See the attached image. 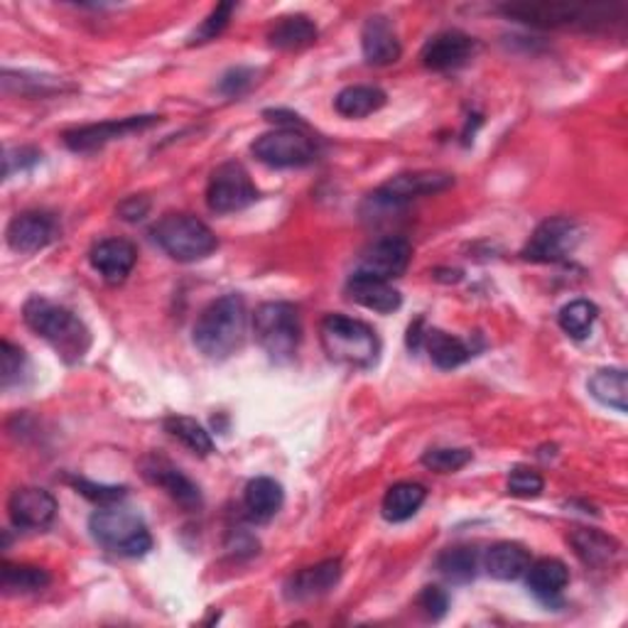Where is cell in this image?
Masks as SVG:
<instances>
[{"mask_svg":"<svg viewBox=\"0 0 628 628\" xmlns=\"http://www.w3.org/2000/svg\"><path fill=\"white\" fill-rule=\"evenodd\" d=\"M249 337V307L241 295L229 293L207 305L191 329V342L211 361L236 354Z\"/></svg>","mask_w":628,"mask_h":628,"instance_id":"cell-1","label":"cell"},{"mask_svg":"<svg viewBox=\"0 0 628 628\" xmlns=\"http://www.w3.org/2000/svg\"><path fill=\"white\" fill-rule=\"evenodd\" d=\"M23 319L32 332L45 339L57 351V356L64 364H79L89 354V327L67 307L49 302L47 297L32 295L23 307Z\"/></svg>","mask_w":628,"mask_h":628,"instance_id":"cell-2","label":"cell"},{"mask_svg":"<svg viewBox=\"0 0 628 628\" xmlns=\"http://www.w3.org/2000/svg\"><path fill=\"white\" fill-rule=\"evenodd\" d=\"M319 337H322L324 354L334 364L359 371H368L378 364L381 339L376 329L361 322V319L346 315H327L322 327H319Z\"/></svg>","mask_w":628,"mask_h":628,"instance_id":"cell-3","label":"cell"},{"mask_svg":"<svg viewBox=\"0 0 628 628\" xmlns=\"http://www.w3.org/2000/svg\"><path fill=\"white\" fill-rule=\"evenodd\" d=\"M508 18L536 27L558 30H594L621 20L619 5H580V3H516L502 8Z\"/></svg>","mask_w":628,"mask_h":628,"instance_id":"cell-4","label":"cell"},{"mask_svg":"<svg viewBox=\"0 0 628 628\" xmlns=\"http://www.w3.org/2000/svg\"><path fill=\"white\" fill-rule=\"evenodd\" d=\"M89 530L101 548L123 558H143L153 548V536L143 518L119 504L99 506L89 518Z\"/></svg>","mask_w":628,"mask_h":628,"instance_id":"cell-5","label":"cell"},{"mask_svg":"<svg viewBox=\"0 0 628 628\" xmlns=\"http://www.w3.org/2000/svg\"><path fill=\"white\" fill-rule=\"evenodd\" d=\"M255 342L275 364L293 361L302 342V319L290 302H263L253 315Z\"/></svg>","mask_w":628,"mask_h":628,"instance_id":"cell-6","label":"cell"},{"mask_svg":"<svg viewBox=\"0 0 628 628\" xmlns=\"http://www.w3.org/2000/svg\"><path fill=\"white\" fill-rule=\"evenodd\" d=\"M151 233L157 246L177 263L205 261L219 249L214 231L191 214H167L155 223Z\"/></svg>","mask_w":628,"mask_h":628,"instance_id":"cell-7","label":"cell"},{"mask_svg":"<svg viewBox=\"0 0 628 628\" xmlns=\"http://www.w3.org/2000/svg\"><path fill=\"white\" fill-rule=\"evenodd\" d=\"M255 159H261L268 167H305L315 163L317 147L315 141L300 128H278L261 137H255L251 145Z\"/></svg>","mask_w":628,"mask_h":628,"instance_id":"cell-8","label":"cell"},{"mask_svg":"<svg viewBox=\"0 0 628 628\" xmlns=\"http://www.w3.org/2000/svg\"><path fill=\"white\" fill-rule=\"evenodd\" d=\"M253 201H258V189L241 163H223L211 173L207 207L214 214H233V211L249 209Z\"/></svg>","mask_w":628,"mask_h":628,"instance_id":"cell-9","label":"cell"},{"mask_svg":"<svg viewBox=\"0 0 628 628\" xmlns=\"http://www.w3.org/2000/svg\"><path fill=\"white\" fill-rule=\"evenodd\" d=\"M580 243V227L568 217H552L538 223L524 249V258L530 263H560L572 255Z\"/></svg>","mask_w":628,"mask_h":628,"instance_id":"cell-10","label":"cell"},{"mask_svg":"<svg viewBox=\"0 0 628 628\" xmlns=\"http://www.w3.org/2000/svg\"><path fill=\"white\" fill-rule=\"evenodd\" d=\"M159 115H128V119H115V121H103V123H91L81 128H71V131L64 133V145L74 153H93L101 151L103 145H109L113 141H121L133 133H143L147 128L157 125Z\"/></svg>","mask_w":628,"mask_h":628,"instance_id":"cell-11","label":"cell"},{"mask_svg":"<svg viewBox=\"0 0 628 628\" xmlns=\"http://www.w3.org/2000/svg\"><path fill=\"white\" fill-rule=\"evenodd\" d=\"M454 185V177L447 173H406L390 177L386 185H381L368 201L381 209H396L408 205L412 199L440 195Z\"/></svg>","mask_w":628,"mask_h":628,"instance_id":"cell-12","label":"cell"},{"mask_svg":"<svg viewBox=\"0 0 628 628\" xmlns=\"http://www.w3.org/2000/svg\"><path fill=\"white\" fill-rule=\"evenodd\" d=\"M410 261H412V246L408 243V239L386 236L378 239L376 243H371V246L359 255L354 273L374 275V278L381 280H396L408 271Z\"/></svg>","mask_w":628,"mask_h":628,"instance_id":"cell-13","label":"cell"},{"mask_svg":"<svg viewBox=\"0 0 628 628\" xmlns=\"http://www.w3.org/2000/svg\"><path fill=\"white\" fill-rule=\"evenodd\" d=\"M8 516L15 528L42 530L57 516V498L37 486L15 488L8 498Z\"/></svg>","mask_w":628,"mask_h":628,"instance_id":"cell-14","label":"cell"},{"mask_svg":"<svg viewBox=\"0 0 628 628\" xmlns=\"http://www.w3.org/2000/svg\"><path fill=\"white\" fill-rule=\"evenodd\" d=\"M476 40L460 30H444L425 42L420 59L432 71H452L474 57Z\"/></svg>","mask_w":628,"mask_h":628,"instance_id":"cell-15","label":"cell"},{"mask_svg":"<svg viewBox=\"0 0 628 628\" xmlns=\"http://www.w3.org/2000/svg\"><path fill=\"white\" fill-rule=\"evenodd\" d=\"M141 470L147 482L163 488L177 506H183L185 510L201 508L199 486L187 474H183V470H177L175 464H169L163 456H145Z\"/></svg>","mask_w":628,"mask_h":628,"instance_id":"cell-16","label":"cell"},{"mask_svg":"<svg viewBox=\"0 0 628 628\" xmlns=\"http://www.w3.org/2000/svg\"><path fill=\"white\" fill-rule=\"evenodd\" d=\"M59 236V223L45 211H23L8 223L5 241L15 253H37Z\"/></svg>","mask_w":628,"mask_h":628,"instance_id":"cell-17","label":"cell"},{"mask_svg":"<svg viewBox=\"0 0 628 628\" xmlns=\"http://www.w3.org/2000/svg\"><path fill=\"white\" fill-rule=\"evenodd\" d=\"M339 580H342V560H324L317 562L312 568H305L300 572H295L290 580L285 582L283 597L293 604L300 602H312L324 597L327 592H332Z\"/></svg>","mask_w":628,"mask_h":628,"instance_id":"cell-18","label":"cell"},{"mask_svg":"<svg viewBox=\"0 0 628 628\" xmlns=\"http://www.w3.org/2000/svg\"><path fill=\"white\" fill-rule=\"evenodd\" d=\"M93 271L109 285H121L133 273L137 249L128 239H103L89 253Z\"/></svg>","mask_w":628,"mask_h":628,"instance_id":"cell-19","label":"cell"},{"mask_svg":"<svg viewBox=\"0 0 628 628\" xmlns=\"http://www.w3.org/2000/svg\"><path fill=\"white\" fill-rule=\"evenodd\" d=\"M361 49L371 67H388L403 55L398 32L386 15H371L361 30Z\"/></svg>","mask_w":628,"mask_h":628,"instance_id":"cell-20","label":"cell"},{"mask_svg":"<svg viewBox=\"0 0 628 628\" xmlns=\"http://www.w3.org/2000/svg\"><path fill=\"white\" fill-rule=\"evenodd\" d=\"M346 295L351 302H356L361 307H366L371 312H378V315H390L400 310L403 305V297L396 290V287L390 285V280H381L374 278V275H366V273H354L351 278L346 280Z\"/></svg>","mask_w":628,"mask_h":628,"instance_id":"cell-21","label":"cell"},{"mask_svg":"<svg viewBox=\"0 0 628 628\" xmlns=\"http://www.w3.org/2000/svg\"><path fill=\"white\" fill-rule=\"evenodd\" d=\"M526 577H528V590L533 592L540 602L552 604L568 590L570 570L565 562L558 558H542L538 562H530Z\"/></svg>","mask_w":628,"mask_h":628,"instance_id":"cell-22","label":"cell"},{"mask_svg":"<svg viewBox=\"0 0 628 628\" xmlns=\"http://www.w3.org/2000/svg\"><path fill=\"white\" fill-rule=\"evenodd\" d=\"M570 546L574 548V555L592 570L612 565L621 550L619 542L597 528H574L570 533Z\"/></svg>","mask_w":628,"mask_h":628,"instance_id":"cell-23","label":"cell"},{"mask_svg":"<svg viewBox=\"0 0 628 628\" xmlns=\"http://www.w3.org/2000/svg\"><path fill=\"white\" fill-rule=\"evenodd\" d=\"M283 502V486L271 476L251 478L246 492H243V508H246V516L253 524H268V520L278 516Z\"/></svg>","mask_w":628,"mask_h":628,"instance_id":"cell-24","label":"cell"},{"mask_svg":"<svg viewBox=\"0 0 628 628\" xmlns=\"http://www.w3.org/2000/svg\"><path fill=\"white\" fill-rule=\"evenodd\" d=\"M530 568V552L518 546V542H496L486 550L484 555V570L492 574L494 580L502 582H514L518 577H524L526 570Z\"/></svg>","mask_w":628,"mask_h":628,"instance_id":"cell-25","label":"cell"},{"mask_svg":"<svg viewBox=\"0 0 628 628\" xmlns=\"http://www.w3.org/2000/svg\"><path fill=\"white\" fill-rule=\"evenodd\" d=\"M420 346L428 349L430 361L442 371L460 368L474 356L472 344H466L462 342V339L442 332V329H428V332L420 337Z\"/></svg>","mask_w":628,"mask_h":628,"instance_id":"cell-26","label":"cell"},{"mask_svg":"<svg viewBox=\"0 0 628 628\" xmlns=\"http://www.w3.org/2000/svg\"><path fill=\"white\" fill-rule=\"evenodd\" d=\"M319 37V30L307 15H285L278 18L268 30V42L275 49H305L315 45Z\"/></svg>","mask_w":628,"mask_h":628,"instance_id":"cell-27","label":"cell"},{"mask_svg":"<svg viewBox=\"0 0 628 628\" xmlns=\"http://www.w3.org/2000/svg\"><path fill=\"white\" fill-rule=\"evenodd\" d=\"M428 498V488L415 482H400L396 486H390L386 496H383L381 514L388 524H406L415 514H418L420 506Z\"/></svg>","mask_w":628,"mask_h":628,"instance_id":"cell-28","label":"cell"},{"mask_svg":"<svg viewBox=\"0 0 628 628\" xmlns=\"http://www.w3.org/2000/svg\"><path fill=\"white\" fill-rule=\"evenodd\" d=\"M386 101L388 96L383 89L371 87V84H356V87H346L337 93L334 109L344 119H366V115L381 111Z\"/></svg>","mask_w":628,"mask_h":628,"instance_id":"cell-29","label":"cell"},{"mask_svg":"<svg viewBox=\"0 0 628 628\" xmlns=\"http://www.w3.org/2000/svg\"><path fill=\"white\" fill-rule=\"evenodd\" d=\"M594 400L616 412L628 410V378L624 368H599L587 383Z\"/></svg>","mask_w":628,"mask_h":628,"instance_id":"cell-30","label":"cell"},{"mask_svg":"<svg viewBox=\"0 0 628 628\" xmlns=\"http://www.w3.org/2000/svg\"><path fill=\"white\" fill-rule=\"evenodd\" d=\"M163 425L169 438L183 442L191 454L209 456L211 452H214V440H211V434L201 428L197 420L187 418V415H169Z\"/></svg>","mask_w":628,"mask_h":628,"instance_id":"cell-31","label":"cell"},{"mask_svg":"<svg viewBox=\"0 0 628 628\" xmlns=\"http://www.w3.org/2000/svg\"><path fill=\"white\" fill-rule=\"evenodd\" d=\"M434 568L447 582L470 584L478 570V552L474 548H447Z\"/></svg>","mask_w":628,"mask_h":628,"instance_id":"cell-32","label":"cell"},{"mask_svg":"<svg viewBox=\"0 0 628 628\" xmlns=\"http://www.w3.org/2000/svg\"><path fill=\"white\" fill-rule=\"evenodd\" d=\"M52 582L49 572L32 565H10L3 562V572H0V584L8 594H32L45 590Z\"/></svg>","mask_w":628,"mask_h":628,"instance_id":"cell-33","label":"cell"},{"mask_svg":"<svg viewBox=\"0 0 628 628\" xmlns=\"http://www.w3.org/2000/svg\"><path fill=\"white\" fill-rule=\"evenodd\" d=\"M597 317H599L597 305L590 300H574L562 307L558 319H560L562 332L570 334L572 339H587L594 322H597Z\"/></svg>","mask_w":628,"mask_h":628,"instance_id":"cell-34","label":"cell"},{"mask_svg":"<svg viewBox=\"0 0 628 628\" xmlns=\"http://www.w3.org/2000/svg\"><path fill=\"white\" fill-rule=\"evenodd\" d=\"M420 462L422 466H428V470L438 474H454L472 462V452L454 450V447H434V450H428L422 454Z\"/></svg>","mask_w":628,"mask_h":628,"instance_id":"cell-35","label":"cell"},{"mask_svg":"<svg viewBox=\"0 0 628 628\" xmlns=\"http://www.w3.org/2000/svg\"><path fill=\"white\" fill-rule=\"evenodd\" d=\"M3 91L5 93H20V96H49L55 91H62V84H57L52 77L27 79L25 74L3 71Z\"/></svg>","mask_w":628,"mask_h":628,"instance_id":"cell-36","label":"cell"},{"mask_svg":"<svg viewBox=\"0 0 628 628\" xmlns=\"http://www.w3.org/2000/svg\"><path fill=\"white\" fill-rule=\"evenodd\" d=\"M236 5L233 3H219L211 13L207 15V20H201V25L189 35V45H207V42L217 40L223 30L229 27L231 15Z\"/></svg>","mask_w":628,"mask_h":628,"instance_id":"cell-37","label":"cell"},{"mask_svg":"<svg viewBox=\"0 0 628 628\" xmlns=\"http://www.w3.org/2000/svg\"><path fill=\"white\" fill-rule=\"evenodd\" d=\"M25 368H27V356L23 349L10 342L0 344V386L5 390L13 388L15 383H20V378H23Z\"/></svg>","mask_w":628,"mask_h":628,"instance_id":"cell-38","label":"cell"},{"mask_svg":"<svg viewBox=\"0 0 628 628\" xmlns=\"http://www.w3.org/2000/svg\"><path fill=\"white\" fill-rule=\"evenodd\" d=\"M542 476L528 466H516L506 478V492L516 498H538L542 494Z\"/></svg>","mask_w":628,"mask_h":628,"instance_id":"cell-39","label":"cell"},{"mask_svg":"<svg viewBox=\"0 0 628 628\" xmlns=\"http://www.w3.org/2000/svg\"><path fill=\"white\" fill-rule=\"evenodd\" d=\"M71 486L77 488L84 498H89V502L99 504V506H115L125 498V486L93 484V482H87V478H71Z\"/></svg>","mask_w":628,"mask_h":628,"instance_id":"cell-40","label":"cell"},{"mask_svg":"<svg viewBox=\"0 0 628 628\" xmlns=\"http://www.w3.org/2000/svg\"><path fill=\"white\" fill-rule=\"evenodd\" d=\"M418 606L425 614V619L440 621L444 619V614L450 612V594L442 587H425L418 597Z\"/></svg>","mask_w":628,"mask_h":628,"instance_id":"cell-41","label":"cell"},{"mask_svg":"<svg viewBox=\"0 0 628 628\" xmlns=\"http://www.w3.org/2000/svg\"><path fill=\"white\" fill-rule=\"evenodd\" d=\"M253 77H255V74L251 69H243V67L231 69L229 74H223V79L219 84V91H223L227 96H239V93H243L251 87Z\"/></svg>","mask_w":628,"mask_h":628,"instance_id":"cell-42","label":"cell"},{"mask_svg":"<svg viewBox=\"0 0 628 628\" xmlns=\"http://www.w3.org/2000/svg\"><path fill=\"white\" fill-rule=\"evenodd\" d=\"M40 153L35 147H15V151H8L3 163H5V177H10L15 173V169H27L35 163H40Z\"/></svg>","mask_w":628,"mask_h":628,"instance_id":"cell-43","label":"cell"},{"mask_svg":"<svg viewBox=\"0 0 628 628\" xmlns=\"http://www.w3.org/2000/svg\"><path fill=\"white\" fill-rule=\"evenodd\" d=\"M147 209H151V201L143 199V197H128L123 205L119 207V214L125 221H141L145 219Z\"/></svg>","mask_w":628,"mask_h":628,"instance_id":"cell-44","label":"cell"}]
</instances>
